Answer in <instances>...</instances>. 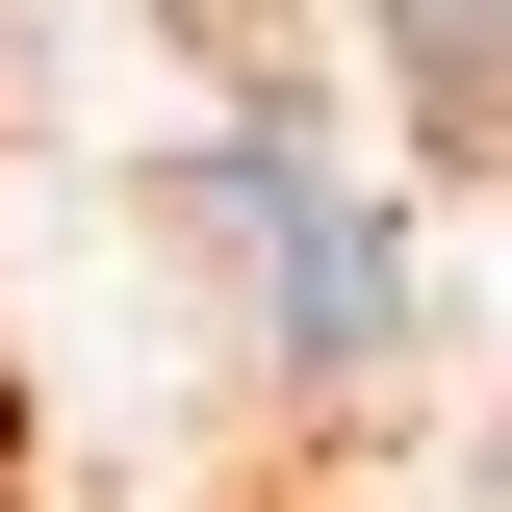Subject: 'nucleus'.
<instances>
[{"label":"nucleus","instance_id":"nucleus-3","mask_svg":"<svg viewBox=\"0 0 512 512\" xmlns=\"http://www.w3.org/2000/svg\"><path fill=\"white\" fill-rule=\"evenodd\" d=\"M487 487H512V436H487Z\"/></svg>","mask_w":512,"mask_h":512},{"label":"nucleus","instance_id":"nucleus-2","mask_svg":"<svg viewBox=\"0 0 512 512\" xmlns=\"http://www.w3.org/2000/svg\"><path fill=\"white\" fill-rule=\"evenodd\" d=\"M384 77H410L436 128H487L512 103V0H384Z\"/></svg>","mask_w":512,"mask_h":512},{"label":"nucleus","instance_id":"nucleus-1","mask_svg":"<svg viewBox=\"0 0 512 512\" xmlns=\"http://www.w3.org/2000/svg\"><path fill=\"white\" fill-rule=\"evenodd\" d=\"M180 231H205V256H256V333H282V384H359L384 333H410V231L333 180V128H308V103L205 128V154H180Z\"/></svg>","mask_w":512,"mask_h":512}]
</instances>
